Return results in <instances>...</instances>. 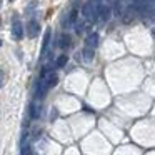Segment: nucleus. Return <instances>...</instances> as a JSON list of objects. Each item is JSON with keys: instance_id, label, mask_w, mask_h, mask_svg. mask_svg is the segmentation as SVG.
I'll list each match as a JSON object with an SVG mask.
<instances>
[{"instance_id": "nucleus-6", "label": "nucleus", "mask_w": 155, "mask_h": 155, "mask_svg": "<svg viewBox=\"0 0 155 155\" xmlns=\"http://www.w3.org/2000/svg\"><path fill=\"white\" fill-rule=\"evenodd\" d=\"M38 35V22L35 18H32L27 24V37L28 38H35Z\"/></svg>"}, {"instance_id": "nucleus-4", "label": "nucleus", "mask_w": 155, "mask_h": 155, "mask_svg": "<svg viewBox=\"0 0 155 155\" xmlns=\"http://www.w3.org/2000/svg\"><path fill=\"white\" fill-rule=\"evenodd\" d=\"M82 14H84V17L87 18H94L95 15H97V7H95V2H88V4L84 5V8H82Z\"/></svg>"}, {"instance_id": "nucleus-15", "label": "nucleus", "mask_w": 155, "mask_h": 155, "mask_svg": "<svg viewBox=\"0 0 155 155\" xmlns=\"http://www.w3.org/2000/svg\"><path fill=\"white\" fill-rule=\"evenodd\" d=\"M0 45H2V40H0Z\"/></svg>"}, {"instance_id": "nucleus-11", "label": "nucleus", "mask_w": 155, "mask_h": 155, "mask_svg": "<svg viewBox=\"0 0 155 155\" xmlns=\"http://www.w3.org/2000/svg\"><path fill=\"white\" fill-rule=\"evenodd\" d=\"M84 58H85L87 62H90L92 58H94V48L85 47V48H84Z\"/></svg>"}, {"instance_id": "nucleus-16", "label": "nucleus", "mask_w": 155, "mask_h": 155, "mask_svg": "<svg viewBox=\"0 0 155 155\" xmlns=\"http://www.w3.org/2000/svg\"><path fill=\"white\" fill-rule=\"evenodd\" d=\"M12 2H14V0H12Z\"/></svg>"}, {"instance_id": "nucleus-5", "label": "nucleus", "mask_w": 155, "mask_h": 155, "mask_svg": "<svg viewBox=\"0 0 155 155\" xmlns=\"http://www.w3.org/2000/svg\"><path fill=\"white\" fill-rule=\"evenodd\" d=\"M97 15L100 17V20L107 22L112 17V7L110 5H100V7H97Z\"/></svg>"}, {"instance_id": "nucleus-3", "label": "nucleus", "mask_w": 155, "mask_h": 155, "mask_svg": "<svg viewBox=\"0 0 155 155\" xmlns=\"http://www.w3.org/2000/svg\"><path fill=\"white\" fill-rule=\"evenodd\" d=\"M40 114H42L40 98H35V100L30 104V117L34 118V120H37V118H40Z\"/></svg>"}, {"instance_id": "nucleus-2", "label": "nucleus", "mask_w": 155, "mask_h": 155, "mask_svg": "<svg viewBox=\"0 0 155 155\" xmlns=\"http://www.w3.org/2000/svg\"><path fill=\"white\" fill-rule=\"evenodd\" d=\"M12 35H14L15 40H22L24 38V25H22V22L18 18H15L12 22Z\"/></svg>"}, {"instance_id": "nucleus-9", "label": "nucleus", "mask_w": 155, "mask_h": 155, "mask_svg": "<svg viewBox=\"0 0 155 155\" xmlns=\"http://www.w3.org/2000/svg\"><path fill=\"white\" fill-rule=\"evenodd\" d=\"M68 45H70V37H68V35H60V38H58V47L67 48Z\"/></svg>"}, {"instance_id": "nucleus-1", "label": "nucleus", "mask_w": 155, "mask_h": 155, "mask_svg": "<svg viewBox=\"0 0 155 155\" xmlns=\"http://www.w3.org/2000/svg\"><path fill=\"white\" fill-rule=\"evenodd\" d=\"M57 82H58V77H57V74H55V72L44 70V72H42V75H40L38 90H37V97H35V98H40V100H42V98L45 97V94H47L52 87H55V85H57Z\"/></svg>"}, {"instance_id": "nucleus-8", "label": "nucleus", "mask_w": 155, "mask_h": 155, "mask_svg": "<svg viewBox=\"0 0 155 155\" xmlns=\"http://www.w3.org/2000/svg\"><path fill=\"white\" fill-rule=\"evenodd\" d=\"M50 35H52V30L50 28H47L44 34V42H42V50H40V55H45V52H47V47H48V42H50Z\"/></svg>"}, {"instance_id": "nucleus-7", "label": "nucleus", "mask_w": 155, "mask_h": 155, "mask_svg": "<svg viewBox=\"0 0 155 155\" xmlns=\"http://www.w3.org/2000/svg\"><path fill=\"white\" fill-rule=\"evenodd\" d=\"M97 44H98V34H90L87 38H85V47H90V48H94L95 50V47H97Z\"/></svg>"}, {"instance_id": "nucleus-12", "label": "nucleus", "mask_w": 155, "mask_h": 155, "mask_svg": "<svg viewBox=\"0 0 155 155\" xmlns=\"http://www.w3.org/2000/svg\"><path fill=\"white\" fill-rule=\"evenodd\" d=\"M67 60H68L67 55H60V57L57 58V67H64V65L67 64Z\"/></svg>"}, {"instance_id": "nucleus-10", "label": "nucleus", "mask_w": 155, "mask_h": 155, "mask_svg": "<svg viewBox=\"0 0 155 155\" xmlns=\"http://www.w3.org/2000/svg\"><path fill=\"white\" fill-rule=\"evenodd\" d=\"M77 15H78V10H77V8H72V10H70V15H68L67 24H68V25L75 24V20H77Z\"/></svg>"}, {"instance_id": "nucleus-13", "label": "nucleus", "mask_w": 155, "mask_h": 155, "mask_svg": "<svg viewBox=\"0 0 155 155\" xmlns=\"http://www.w3.org/2000/svg\"><path fill=\"white\" fill-rule=\"evenodd\" d=\"M0 84H2V72H0Z\"/></svg>"}, {"instance_id": "nucleus-14", "label": "nucleus", "mask_w": 155, "mask_h": 155, "mask_svg": "<svg viewBox=\"0 0 155 155\" xmlns=\"http://www.w3.org/2000/svg\"><path fill=\"white\" fill-rule=\"evenodd\" d=\"M92 2H100V0H92Z\"/></svg>"}]
</instances>
